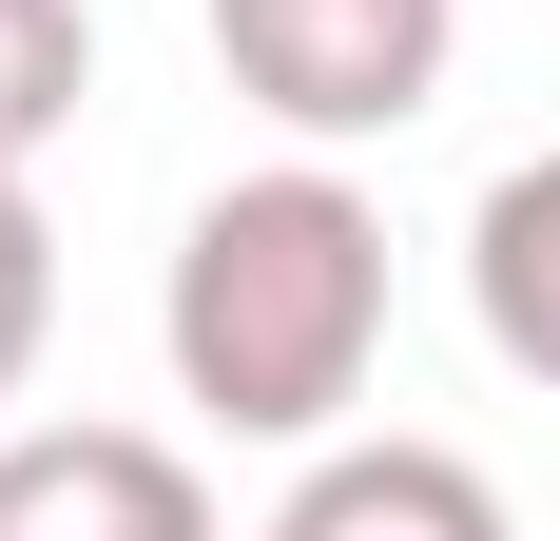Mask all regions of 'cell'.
<instances>
[{"instance_id":"cell-6","label":"cell","mask_w":560,"mask_h":541,"mask_svg":"<svg viewBox=\"0 0 560 541\" xmlns=\"http://www.w3.org/2000/svg\"><path fill=\"white\" fill-rule=\"evenodd\" d=\"M97 97V20L78 0H0V174H39Z\"/></svg>"},{"instance_id":"cell-5","label":"cell","mask_w":560,"mask_h":541,"mask_svg":"<svg viewBox=\"0 0 560 541\" xmlns=\"http://www.w3.org/2000/svg\"><path fill=\"white\" fill-rule=\"evenodd\" d=\"M464 310L503 348L522 387H560V156L483 174V214H464Z\"/></svg>"},{"instance_id":"cell-1","label":"cell","mask_w":560,"mask_h":541,"mask_svg":"<svg viewBox=\"0 0 560 541\" xmlns=\"http://www.w3.org/2000/svg\"><path fill=\"white\" fill-rule=\"evenodd\" d=\"M155 348H174V406L232 445H348L368 368H387V214L348 194V156H271L194 194L155 270Z\"/></svg>"},{"instance_id":"cell-3","label":"cell","mask_w":560,"mask_h":541,"mask_svg":"<svg viewBox=\"0 0 560 541\" xmlns=\"http://www.w3.org/2000/svg\"><path fill=\"white\" fill-rule=\"evenodd\" d=\"M0 541H232V522L155 426H0Z\"/></svg>"},{"instance_id":"cell-4","label":"cell","mask_w":560,"mask_h":541,"mask_svg":"<svg viewBox=\"0 0 560 541\" xmlns=\"http://www.w3.org/2000/svg\"><path fill=\"white\" fill-rule=\"evenodd\" d=\"M252 541H522V522H503V484H483L464 445H406L387 426V445H310Z\"/></svg>"},{"instance_id":"cell-7","label":"cell","mask_w":560,"mask_h":541,"mask_svg":"<svg viewBox=\"0 0 560 541\" xmlns=\"http://www.w3.org/2000/svg\"><path fill=\"white\" fill-rule=\"evenodd\" d=\"M58 348V232H39V174H0V406L39 387Z\"/></svg>"},{"instance_id":"cell-2","label":"cell","mask_w":560,"mask_h":541,"mask_svg":"<svg viewBox=\"0 0 560 541\" xmlns=\"http://www.w3.org/2000/svg\"><path fill=\"white\" fill-rule=\"evenodd\" d=\"M464 0H213V78L271 116L290 156H368L445 97Z\"/></svg>"}]
</instances>
